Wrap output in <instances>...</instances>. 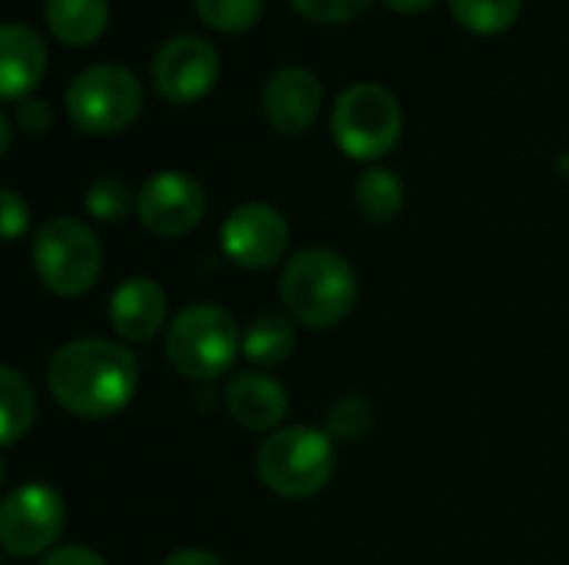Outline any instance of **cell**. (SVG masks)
Masks as SVG:
<instances>
[{
  "instance_id": "obj_1",
  "label": "cell",
  "mask_w": 569,
  "mask_h": 565,
  "mask_svg": "<svg viewBox=\"0 0 569 565\" xmlns=\"http://www.w3.org/2000/svg\"><path fill=\"white\" fill-rule=\"evenodd\" d=\"M140 370L123 343L83 336L63 343L47 363L53 400L80 420H110L137 396Z\"/></svg>"
},
{
  "instance_id": "obj_2",
  "label": "cell",
  "mask_w": 569,
  "mask_h": 565,
  "mask_svg": "<svg viewBox=\"0 0 569 565\" xmlns=\"http://www.w3.org/2000/svg\"><path fill=\"white\" fill-rule=\"evenodd\" d=\"M360 296L353 263L330 246L297 250L280 273V300L293 323L330 330L343 323Z\"/></svg>"
},
{
  "instance_id": "obj_3",
  "label": "cell",
  "mask_w": 569,
  "mask_h": 565,
  "mask_svg": "<svg viewBox=\"0 0 569 565\" xmlns=\"http://www.w3.org/2000/svg\"><path fill=\"white\" fill-rule=\"evenodd\" d=\"M163 350L180 376L210 383L223 376L243 353V333L230 310L217 303H193L167 326Z\"/></svg>"
},
{
  "instance_id": "obj_4",
  "label": "cell",
  "mask_w": 569,
  "mask_h": 565,
  "mask_svg": "<svg viewBox=\"0 0 569 565\" xmlns=\"http://www.w3.org/2000/svg\"><path fill=\"white\" fill-rule=\"evenodd\" d=\"M337 470L333 440L307 423L280 426L257 453L260 483L283 500H310L327 490Z\"/></svg>"
},
{
  "instance_id": "obj_5",
  "label": "cell",
  "mask_w": 569,
  "mask_h": 565,
  "mask_svg": "<svg viewBox=\"0 0 569 565\" xmlns=\"http://www.w3.org/2000/svg\"><path fill=\"white\" fill-rule=\"evenodd\" d=\"M33 270L43 290L60 300H77L100 280L103 270V246L97 233L77 216H53L47 220L30 243Z\"/></svg>"
},
{
  "instance_id": "obj_6",
  "label": "cell",
  "mask_w": 569,
  "mask_h": 565,
  "mask_svg": "<svg viewBox=\"0 0 569 565\" xmlns=\"http://www.w3.org/2000/svg\"><path fill=\"white\" fill-rule=\"evenodd\" d=\"M143 110V83L123 63H93L67 87V113L77 130L107 137L127 130Z\"/></svg>"
},
{
  "instance_id": "obj_7",
  "label": "cell",
  "mask_w": 569,
  "mask_h": 565,
  "mask_svg": "<svg viewBox=\"0 0 569 565\" xmlns=\"http://www.w3.org/2000/svg\"><path fill=\"white\" fill-rule=\"evenodd\" d=\"M333 140L353 160H380L387 157L403 133L400 100L380 83H353L337 97Z\"/></svg>"
},
{
  "instance_id": "obj_8",
  "label": "cell",
  "mask_w": 569,
  "mask_h": 565,
  "mask_svg": "<svg viewBox=\"0 0 569 565\" xmlns=\"http://www.w3.org/2000/svg\"><path fill=\"white\" fill-rule=\"evenodd\" d=\"M67 523L63 500L47 483H23L0 506V546L7 556H47Z\"/></svg>"
},
{
  "instance_id": "obj_9",
  "label": "cell",
  "mask_w": 569,
  "mask_h": 565,
  "mask_svg": "<svg viewBox=\"0 0 569 565\" xmlns=\"http://www.w3.org/2000/svg\"><path fill=\"white\" fill-rule=\"evenodd\" d=\"M153 87L170 103H197L220 80V53L197 33H177L153 53Z\"/></svg>"
},
{
  "instance_id": "obj_10",
  "label": "cell",
  "mask_w": 569,
  "mask_h": 565,
  "mask_svg": "<svg viewBox=\"0 0 569 565\" xmlns=\"http://www.w3.org/2000/svg\"><path fill=\"white\" fill-rule=\"evenodd\" d=\"M223 253L240 266V270H267L273 266L287 246H290V223L287 216L270 206V203H240L227 213L223 230H220Z\"/></svg>"
},
{
  "instance_id": "obj_11",
  "label": "cell",
  "mask_w": 569,
  "mask_h": 565,
  "mask_svg": "<svg viewBox=\"0 0 569 565\" xmlns=\"http://www.w3.org/2000/svg\"><path fill=\"white\" fill-rule=\"evenodd\" d=\"M207 213V193L200 180L180 170L153 173L137 193V216L157 236H183L200 226Z\"/></svg>"
},
{
  "instance_id": "obj_12",
  "label": "cell",
  "mask_w": 569,
  "mask_h": 565,
  "mask_svg": "<svg viewBox=\"0 0 569 565\" xmlns=\"http://www.w3.org/2000/svg\"><path fill=\"white\" fill-rule=\"evenodd\" d=\"M323 107V83L313 70L290 63L273 70L263 87V117L283 137H300L313 127Z\"/></svg>"
},
{
  "instance_id": "obj_13",
  "label": "cell",
  "mask_w": 569,
  "mask_h": 565,
  "mask_svg": "<svg viewBox=\"0 0 569 565\" xmlns=\"http://www.w3.org/2000/svg\"><path fill=\"white\" fill-rule=\"evenodd\" d=\"M107 320L113 333L127 343H147L153 340L167 323V293L150 276H130L123 280L107 303Z\"/></svg>"
},
{
  "instance_id": "obj_14",
  "label": "cell",
  "mask_w": 569,
  "mask_h": 565,
  "mask_svg": "<svg viewBox=\"0 0 569 565\" xmlns=\"http://www.w3.org/2000/svg\"><path fill=\"white\" fill-rule=\"evenodd\" d=\"M227 413L247 433H277L290 413V396L280 380L267 373H237L227 383Z\"/></svg>"
},
{
  "instance_id": "obj_15",
  "label": "cell",
  "mask_w": 569,
  "mask_h": 565,
  "mask_svg": "<svg viewBox=\"0 0 569 565\" xmlns=\"http://www.w3.org/2000/svg\"><path fill=\"white\" fill-rule=\"evenodd\" d=\"M47 73V43L27 23L0 27V93L3 100H27Z\"/></svg>"
},
{
  "instance_id": "obj_16",
  "label": "cell",
  "mask_w": 569,
  "mask_h": 565,
  "mask_svg": "<svg viewBox=\"0 0 569 565\" xmlns=\"http://www.w3.org/2000/svg\"><path fill=\"white\" fill-rule=\"evenodd\" d=\"M43 20L67 47H87L103 37L110 23V0H47Z\"/></svg>"
},
{
  "instance_id": "obj_17",
  "label": "cell",
  "mask_w": 569,
  "mask_h": 565,
  "mask_svg": "<svg viewBox=\"0 0 569 565\" xmlns=\"http://www.w3.org/2000/svg\"><path fill=\"white\" fill-rule=\"evenodd\" d=\"M37 420V393L30 380L13 370L0 366V443L13 446L20 443Z\"/></svg>"
},
{
  "instance_id": "obj_18",
  "label": "cell",
  "mask_w": 569,
  "mask_h": 565,
  "mask_svg": "<svg viewBox=\"0 0 569 565\" xmlns=\"http://www.w3.org/2000/svg\"><path fill=\"white\" fill-rule=\"evenodd\" d=\"M293 350H297V330L290 316L263 313L253 316L250 326L243 330V356L257 366H277L290 360Z\"/></svg>"
},
{
  "instance_id": "obj_19",
  "label": "cell",
  "mask_w": 569,
  "mask_h": 565,
  "mask_svg": "<svg viewBox=\"0 0 569 565\" xmlns=\"http://www.w3.org/2000/svg\"><path fill=\"white\" fill-rule=\"evenodd\" d=\"M353 200L370 223H390L403 210V180L387 167H370L360 173Z\"/></svg>"
},
{
  "instance_id": "obj_20",
  "label": "cell",
  "mask_w": 569,
  "mask_h": 565,
  "mask_svg": "<svg viewBox=\"0 0 569 565\" xmlns=\"http://www.w3.org/2000/svg\"><path fill=\"white\" fill-rule=\"evenodd\" d=\"M373 420H377V410L367 396H340L327 416H323V433L333 440V443H353V440H363L370 430H373Z\"/></svg>"
},
{
  "instance_id": "obj_21",
  "label": "cell",
  "mask_w": 569,
  "mask_h": 565,
  "mask_svg": "<svg viewBox=\"0 0 569 565\" xmlns=\"http://www.w3.org/2000/svg\"><path fill=\"white\" fill-rule=\"evenodd\" d=\"M523 0H450V13L473 33H503L517 23Z\"/></svg>"
},
{
  "instance_id": "obj_22",
  "label": "cell",
  "mask_w": 569,
  "mask_h": 565,
  "mask_svg": "<svg viewBox=\"0 0 569 565\" xmlns=\"http://www.w3.org/2000/svg\"><path fill=\"white\" fill-rule=\"evenodd\" d=\"M83 206L90 216H97L103 223H117V220L130 216V210H137V196L120 176H97L83 193Z\"/></svg>"
},
{
  "instance_id": "obj_23",
  "label": "cell",
  "mask_w": 569,
  "mask_h": 565,
  "mask_svg": "<svg viewBox=\"0 0 569 565\" xmlns=\"http://www.w3.org/2000/svg\"><path fill=\"white\" fill-rule=\"evenodd\" d=\"M193 7L197 17L220 33L250 30L263 17V0H193Z\"/></svg>"
},
{
  "instance_id": "obj_24",
  "label": "cell",
  "mask_w": 569,
  "mask_h": 565,
  "mask_svg": "<svg viewBox=\"0 0 569 565\" xmlns=\"http://www.w3.org/2000/svg\"><path fill=\"white\" fill-rule=\"evenodd\" d=\"M290 3L297 13L317 23H347L370 7V0H290Z\"/></svg>"
},
{
  "instance_id": "obj_25",
  "label": "cell",
  "mask_w": 569,
  "mask_h": 565,
  "mask_svg": "<svg viewBox=\"0 0 569 565\" xmlns=\"http://www.w3.org/2000/svg\"><path fill=\"white\" fill-rule=\"evenodd\" d=\"M0 206H3V216H0L3 236L13 243V240H20V236L27 233V226H30V206H27V200H23L17 190H10V186L0 193Z\"/></svg>"
},
{
  "instance_id": "obj_26",
  "label": "cell",
  "mask_w": 569,
  "mask_h": 565,
  "mask_svg": "<svg viewBox=\"0 0 569 565\" xmlns=\"http://www.w3.org/2000/svg\"><path fill=\"white\" fill-rule=\"evenodd\" d=\"M17 120H20V127H23L27 133H47L50 123H53V113H50V103H47V100L27 97V100H20V107H17Z\"/></svg>"
},
{
  "instance_id": "obj_27",
  "label": "cell",
  "mask_w": 569,
  "mask_h": 565,
  "mask_svg": "<svg viewBox=\"0 0 569 565\" xmlns=\"http://www.w3.org/2000/svg\"><path fill=\"white\" fill-rule=\"evenodd\" d=\"M40 565H107V559L90 546H57L43 556Z\"/></svg>"
},
{
  "instance_id": "obj_28",
  "label": "cell",
  "mask_w": 569,
  "mask_h": 565,
  "mask_svg": "<svg viewBox=\"0 0 569 565\" xmlns=\"http://www.w3.org/2000/svg\"><path fill=\"white\" fill-rule=\"evenodd\" d=\"M160 565H227L220 556L207 553V549H177L170 553Z\"/></svg>"
},
{
  "instance_id": "obj_29",
  "label": "cell",
  "mask_w": 569,
  "mask_h": 565,
  "mask_svg": "<svg viewBox=\"0 0 569 565\" xmlns=\"http://www.w3.org/2000/svg\"><path fill=\"white\" fill-rule=\"evenodd\" d=\"M437 0H387V7L390 10H397V13H423V10H430Z\"/></svg>"
},
{
  "instance_id": "obj_30",
  "label": "cell",
  "mask_w": 569,
  "mask_h": 565,
  "mask_svg": "<svg viewBox=\"0 0 569 565\" xmlns=\"http://www.w3.org/2000/svg\"><path fill=\"white\" fill-rule=\"evenodd\" d=\"M7 150H10V117L0 113V153H7Z\"/></svg>"
}]
</instances>
